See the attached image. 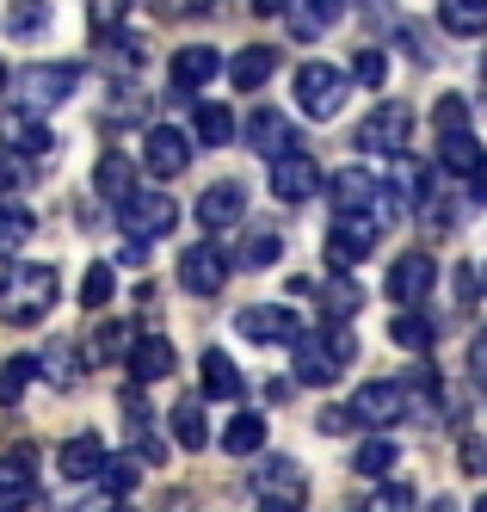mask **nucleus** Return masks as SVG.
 Here are the masks:
<instances>
[{"label":"nucleus","instance_id":"obj_1","mask_svg":"<svg viewBox=\"0 0 487 512\" xmlns=\"http://www.w3.org/2000/svg\"><path fill=\"white\" fill-rule=\"evenodd\" d=\"M352 358H358L352 327H340V321L309 327V334L296 340V383L327 389V383H340V377H346V364H352Z\"/></svg>","mask_w":487,"mask_h":512},{"label":"nucleus","instance_id":"obj_2","mask_svg":"<svg viewBox=\"0 0 487 512\" xmlns=\"http://www.w3.org/2000/svg\"><path fill=\"white\" fill-rule=\"evenodd\" d=\"M62 297V284H56V266H19L0 278V321L7 327H31V321H44Z\"/></svg>","mask_w":487,"mask_h":512},{"label":"nucleus","instance_id":"obj_3","mask_svg":"<svg viewBox=\"0 0 487 512\" xmlns=\"http://www.w3.org/2000/svg\"><path fill=\"white\" fill-rule=\"evenodd\" d=\"M432 124H438V161H444V173H475V167L487 161L481 142H475V130H469L463 93H444V99L432 105Z\"/></svg>","mask_w":487,"mask_h":512},{"label":"nucleus","instance_id":"obj_4","mask_svg":"<svg viewBox=\"0 0 487 512\" xmlns=\"http://www.w3.org/2000/svg\"><path fill=\"white\" fill-rule=\"evenodd\" d=\"M296 105H303L309 118H340V105H346V75L333 62H303L296 68Z\"/></svg>","mask_w":487,"mask_h":512},{"label":"nucleus","instance_id":"obj_5","mask_svg":"<svg viewBox=\"0 0 487 512\" xmlns=\"http://www.w3.org/2000/svg\"><path fill=\"white\" fill-rule=\"evenodd\" d=\"M118 223H124L130 241H155V235H167V229L179 223V204H173L167 192H130V198L118 204Z\"/></svg>","mask_w":487,"mask_h":512},{"label":"nucleus","instance_id":"obj_6","mask_svg":"<svg viewBox=\"0 0 487 512\" xmlns=\"http://www.w3.org/2000/svg\"><path fill=\"white\" fill-rule=\"evenodd\" d=\"M407 130H414V112H407L401 99H395V105H377V112L358 124V149L395 161V155H407Z\"/></svg>","mask_w":487,"mask_h":512},{"label":"nucleus","instance_id":"obj_7","mask_svg":"<svg viewBox=\"0 0 487 512\" xmlns=\"http://www.w3.org/2000/svg\"><path fill=\"white\" fill-rule=\"evenodd\" d=\"M370 247H377V216L370 210H340L327 229V260L333 266H358L370 260Z\"/></svg>","mask_w":487,"mask_h":512},{"label":"nucleus","instance_id":"obj_8","mask_svg":"<svg viewBox=\"0 0 487 512\" xmlns=\"http://www.w3.org/2000/svg\"><path fill=\"white\" fill-rule=\"evenodd\" d=\"M74 81H81V68L74 62H56V68H25V75L13 81V99L31 105V112H50V105H62L74 93Z\"/></svg>","mask_w":487,"mask_h":512},{"label":"nucleus","instance_id":"obj_9","mask_svg":"<svg viewBox=\"0 0 487 512\" xmlns=\"http://www.w3.org/2000/svg\"><path fill=\"white\" fill-rule=\"evenodd\" d=\"M235 327H241L253 346H296V340L309 334V327L296 321L290 309H278V303H247V309L235 315Z\"/></svg>","mask_w":487,"mask_h":512},{"label":"nucleus","instance_id":"obj_10","mask_svg":"<svg viewBox=\"0 0 487 512\" xmlns=\"http://www.w3.org/2000/svg\"><path fill=\"white\" fill-rule=\"evenodd\" d=\"M414 401H407V383H364V389H352V401H346V414H352V426H395Z\"/></svg>","mask_w":487,"mask_h":512},{"label":"nucleus","instance_id":"obj_11","mask_svg":"<svg viewBox=\"0 0 487 512\" xmlns=\"http://www.w3.org/2000/svg\"><path fill=\"white\" fill-rule=\"evenodd\" d=\"M179 284L192 290V297H216V290L229 284V253L210 247V241L185 247V253H179Z\"/></svg>","mask_w":487,"mask_h":512},{"label":"nucleus","instance_id":"obj_12","mask_svg":"<svg viewBox=\"0 0 487 512\" xmlns=\"http://www.w3.org/2000/svg\"><path fill=\"white\" fill-rule=\"evenodd\" d=\"M37 457L31 445H13V451H0V512H25L37 500Z\"/></svg>","mask_w":487,"mask_h":512},{"label":"nucleus","instance_id":"obj_13","mask_svg":"<svg viewBox=\"0 0 487 512\" xmlns=\"http://www.w3.org/2000/svg\"><path fill=\"white\" fill-rule=\"evenodd\" d=\"M315 192H321V167H315L303 149H290V155L272 161V198H284V204H309Z\"/></svg>","mask_w":487,"mask_h":512},{"label":"nucleus","instance_id":"obj_14","mask_svg":"<svg viewBox=\"0 0 487 512\" xmlns=\"http://www.w3.org/2000/svg\"><path fill=\"white\" fill-rule=\"evenodd\" d=\"M192 161V136L173 124H148V179H179Z\"/></svg>","mask_w":487,"mask_h":512},{"label":"nucleus","instance_id":"obj_15","mask_svg":"<svg viewBox=\"0 0 487 512\" xmlns=\"http://www.w3.org/2000/svg\"><path fill=\"white\" fill-rule=\"evenodd\" d=\"M432 278H438V266L426 260V253H401V260H395V272H389V303H401V309H420V303L432 297Z\"/></svg>","mask_w":487,"mask_h":512},{"label":"nucleus","instance_id":"obj_16","mask_svg":"<svg viewBox=\"0 0 487 512\" xmlns=\"http://www.w3.org/2000/svg\"><path fill=\"white\" fill-rule=\"evenodd\" d=\"M241 216H247V186L241 179H216V186L198 192V223L204 229H229V223H241Z\"/></svg>","mask_w":487,"mask_h":512},{"label":"nucleus","instance_id":"obj_17","mask_svg":"<svg viewBox=\"0 0 487 512\" xmlns=\"http://www.w3.org/2000/svg\"><path fill=\"white\" fill-rule=\"evenodd\" d=\"M0 142L19 155H50V124L31 112V105H13L7 118H0Z\"/></svg>","mask_w":487,"mask_h":512},{"label":"nucleus","instance_id":"obj_18","mask_svg":"<svg viewBox=\"0 0 487 512\" xmlns=\"http://www.w3.org/2000/svg\"><path fill=\"white\" fill-rule=\"evenodd\" d=\"M340 13H346V0H290V7H284L290 31H296L303 44L327 38V31H333V19H340Z\"/></svg>","mask_w":487,"mask_h":512},{"label":"nucleus","instance_id":"obj_19","mask_svg":"<svg viewBox=\"0 0 487 512\" xmlns=\"http://www.w3.org/2000/svg\"><path fill=\"white\" fill-rule=\"evenodd\" d=\"M56 469L68 475V482H93V475L105 469V445H99V432H74L68 445L56 451Z\"/></svg>","mask_w":487,"mask_h":512},{"label":"nucleus","instance_id":"obj_20","mask_svg":"<svg viewBox=\"0 0 487 512\" xmlns=\"http://www.w3.org/2000/svg\"><path fill=\"white\" fill-rule=\"evenodd\" d=\"M247 149H253V155H272V161L290 155V149H296L290 118H284V112H253V118H247Z\"/></svg>","mask_w":487,"mask_h":512},{"label":"nucleus","instance_id":"obj_21","mask_svg":"<svg viewBox=\"0 0 487 512\" xmlns=\"http://www.w3.org/2000/svg\"><path fill=\"white\" fill-rule=\"evenodd\" d=\"M216 68H222V56L210 44H185V50H173V87L179 93H198L204 81H216Z\"/></svg>","mask_w":487,"mask_h":512},{"label":"nucleus","instance_id":"obj_22","mask_svg":"<svg viewBox=\"0 0 487 512\" xmlns=\"http://www.w3.org/2000/svg\"><path fill=\"white\" fill-rule=\"evenodd\" d=\"M173 438L185 451H204L210 445V414H204V395H179L173 401Z\"/></svg>","mask_w":487,"mask_h":512},{"label":"nucleus","instance_id":"obj_23","mask_svg":"<svg viewBox=\"0 0 487 512\" xmlns=\"http://www.w3.org/2000/svg\"><path fill=\"white\" fill-rule=\"evenodd\" d=\"M93 192L111 198V204H124V198L136 192V161H130V155H99V167H93Z\"/></svg>","mask_w":487,"mask_h":512},{"label":"nucleus","instance_id":"obj_24","mask_svg":"<svg viewBox=\"0 0 487 512\" xmlns=\"http://www.w3.org/2000/svg\"><path fill=\"white\" fill-rule=\"evenodd\" d=\"M130 371H136V383H161V377H173V346H167L161 334L136 340V346H130Z\"/></svg>","mask_w":487,"mask_h":512},{"label":"nucleus","instance_id":"obj_25","mask_svg":"<svg viewBox=\"0 0 487 512\" xmlns=\"http://www.w3.org/2000/svg\"><path fill=\"white\" fill-rule=\"evenodd\" d=\"M272 68H278V50H272V44H247V50L229 62V81L247 93V87H266V81H272Z\"/></svg>","mask_w":487,"mask_h":512},{"label":"nucleus","instance_id":"obj_26","mask_svg":"<svg viewBox=\"0 0 487 512\" xmlns=\"http://www.w3.org/2000/svg\"><path fill=\"white\" fill-rule=\"evenodd\" d=\"M192 130H198V142H204V149H229L241 124H235V112H229V105L204 99V105H198V118H192Z\"/></svg>","mask_w":487,"mask_h":512},{"label":"nucleus","instance_id":"obj_27","mask_svg":"<svg viewBox=\"0 0 487 512\" xmlns=\"http://www.w3.org/2000/svg\"><path fill=\"white\" fill-rule=\"evenodd\" d=\"M222 451H229V457L266 451V414H235L229 426H222Z\"/></svg>","mask_w":487,"mask_h":512},{"label":"nucleus","instance_id":"obj_28","mask_svg":"<svg viewBox=\"0 0 487 512\" xmlns=\"http://www.w3.org/2000/svg\"><path fill=\"white\" fill-rule=\"evenodd\" d=\"M438 25L451 31V38H481V31H487V0H444Z\"/></svg>","mask_w":487,"mask_h":512},{"label":"nucleus","instance_id":"obj_29","mask_svg":"<svg viewBox=\"0 0 487 512\" xmlns=\"http://www.w3.org/2000/svg\"><path fill=\"white\" fill-rule=\"evenodd\" d=\"M389 340L407 346V352H432V346H438V327H432L420 309H401V315L389 321Z\"/></svg>","mask_w":487,"mask_h":512},{"label":"nucleus","instance_id":"obj_30","mask_svg":"<svg viewBox=\"0 0 487 512\" xmlns=\"http://www.w3.org/2000/svg\"><path fill=\"white\" fill-rule=\"evenodd\" d=\"M31 235H37V216L25 204H0V260H13Z\"/></svg>","mask_w":487,"mask_h":512},{"label":"nucleus","instance_id":"obj_31","mask_svg":"<svg viewBox=\"0 0 487 512\" xmlns=\"http://www.w3.org/2000/svg\"><path fill=\"white\" fill-rule=\"evenodd\" d=\"M259 494L266 500H303V469H296L290 457H272L266 475H259Z\"/></svg>","mask_w":487,"mask_h":512},{"label":"nucleus","instance_id":"obj_32","mask_svg":"<svg viewBox=\"0 0 487 512\" xmlns=\"http://www.w3.org/2000/svg\"><path fill=\"white\" fill-rule=\"evenodd\" d=\"M321 297V309H327V321H352L358 309H364V290L352 284V278H333V284H321L315 290Z\"/></svg>","mask_w":487,"mask_h":512},{"label":"nucleus","instance_id":"obj_33","mask_svg":"<svg viewBox=\"0 0 487 512\" xmlns=\"http://www.w3.org/2000/svg\"><path fill=\"white\" fill-rule=\"evenodd\" d=\"M204 395H216V401L241 395V371L229 364V352H204Z\"/></svg>","mask_w":487,"mask_h":512},{"label":"nucleus","instance_id":"obj_34","mask_svg":"<svg viewBox=\"0 0 487 512\" xmlns=\"http://www.w3.org/2000/svg\"><path fill=\"white\" fill-rule=\"evenodd\" d=\"M7 31H13V38H44V31H50V0H13V7H7Z\"/></svg>","mask_w":487,"mask_h":512},{"label":"nucleus","instance_id":"obj_35","mask_svg":"<svg viewBox=\"0 0 487 512\" xmlns=\"http://www.w3.org/2000/svg\"><path fill=\"white\" fill-rule=\"evenodd\" d=\"M37 364H44V377H50V383H62V389H74V383H81V352H74V346H62V340H56L44 358H37Z\"/></svg>","mask_w":487,"mask_h":512},{"label":"nucleus","instance_id":"obj_36","mask_svg":"<svg viewBox=\"0 0 487 512\" xmlns=\"http://www.w3.org/2000/svg\"><path fill=\"white\" fill-rule=\"evenodd\" d=\"M37 371H44L37 358H7V364H0V408H13V401L25 395V383H31Z\"/></svg>","mask_w":487,"mask_h":512},{"label":"nucleus","instance_id":"obj_37","mask_svg":"<svg viewBox=\"0 0 487 512\" xmlns=\"http://www.w3.org/2000/svg\"><path fill=\"white\" fill-rule=\"evenodd\" d=\"M420 216H426V229H451V223H457V198L444 192V179H432V186H426Z\"/></svg>","mask_w":487,"mask_h":512},{"label":"nucleus","instance_id":"obj_38","mask_svg":"<svg viewBox=\"0 0 487 512\" xmlns=\"http://www.w3.org/2000/svg\"><path fill=\"white\" fill-rule=\"evenodd\" d=\"M99 482H105V494H118V500H124V494L142 482V457H105Z\"/></svg>","mask_w":487,"mask_h":512},{"label":"nucleus","instance_id":"obj_39","mask_svg":"<svg viewBox=\"0 0 487 512\" xmlns=\"http://www.w3.org/2000/svg\"><path fill=\"white\" fill-rule=\"evenodd\" d=\"M31 186V155H19V149H7L0 142V198H13V192H25Z\"/></svg>","mask_w":487,"mask_h":512},{"label":"nucleus","instance_id":"obj_40","mask_svg":"<svg viewBox=\"0 0 487 512\" xmlns=\"http://www.w3.org/2000/svg\"><path fill=\"white\" fill-rule=\"evenodd\" d=\"M352 469H358V475H389V469H395V445H389V438H370V445H358Z\"/></svg>","mask_w":487,"mask_h":512},{"label":"nucleus","instance_id":"obj_41","mask_svg":"<svg viewBox=\"0 0 487 512\" xmlns=\"http://www.w3.org/2000/svg\"><path fill=\"white\" fill-rule=\"evenodd\" d=\"M136 340H130V321H99V334H93V358H118V352H130Z\"/></svg>","mask_w":487,"mask_h":512},{"label":"nucleus","instance_id":"obj_42","mask_svg":"<svg viewBox=\"0 0 487 512\" xmlns=\"http://www.w3.org/2000/svg\"><path fill=\"white\" fill-rule=\"evenodd\" d=\"M111 297H118V278H111V266H93L81 284V309H105Z\"/></svg>","mask_w":487,"mask_h":512},{"label":"nucleus","instance_id":"obj_43","mask_svg":"<svg viewBox=\"0 0 487 512\" xmlns=\"http://www.w3.org/2000/svg\"><path fill=\"white\" fill-rule=\"evenodd\" d=\"M364 512H414V488H407V482H383L377 494L364 500Z\"/></svg>","mask_w":487,"mask_h":512},{"label":"nucleus","instance_id":"obj_44","mask_svg":"<svg viewBox=\"0 0 487 512\" xmlns=\"http://www.w3.org/2000/svg\"><path fill=\"white\" fill-rule=\"evenodd\" d=\"M278 253H284V241L259 229V235H247V241H241V266H272Z\"/></svg>","mask_w":487,"mask_h":512},{"label":"nucleus","instance_id":"obj_45","mask_svg":"<svg viewBox=\"0 0 487 512\" xmlns=\"http://www.w3.org/2000/svg\"><path fill=\"white\" fill-rule=\"evenodd\" d=\"M352 75H358L364 87H383V75H389V62H383V50H358V62H352Z\"/></svg>","mask_w":487,"mask_h":512},{"label":"nucleus","instance_id":"obj_46","mask_svg":"<svg viewBox=\"0 0 487 512\" xmlns=\"http://www.w3.org/2000/svg\"><path fill=\"white\" fill-rule=\"evenodd\" d=\"M216 0H155V13L161 19H192V13H210Z\"/></svg>","mask_w":487,"mask_h":512},{"label":"nucleus","instance_id":"obj_47","mask_svg":"<svg viewBox=\"0 0 487 512\" xmlns=\"http://www.w3.org/2000/svg\"><path fill=\"white\" fill-rule=\"evenodd\" d=\"M469 371L487 383V327H481V334H475V346H469Z\"/></svg>","mask_w":487,"mask_h":512},{"label":"nucleus","instance_id":"obj_48","mask_svg":"<svg viewBox=\"0 0 487 512\" xmlns=\"http://www.w3.org/2000/svg\"><path fill=\"white\" fill-rule=\"evenodd\" d=\"M346 420H352V414H340V408H321V432H346Z\"/></svg>","mask_w":487,"mask_h":512},{"label":"nucleus","instance_id":"obj_49","mask_svg":"<svg viewBox=\"0 0 487 512\" xmlns=\"http://www.w3.org/2000/svg\"><path fill=\"white\" fill-rule=\"evenodd\" d=\"M259 512H303L296 500H259Z\"/></svg>","mask_w":487,"mask_h":512},{"label":"nucleus","instance_id":"obj_50","mask_svg":"<svg viewBox=\"0 0 487 512\" xmlns=\"http://www.w3.org/2000/svg\"><path fill=\"white\" fill-rule=\"evenodd\" d=\"M475 204H487V161L475 167Z\"/></svg>","mask_w":487,"mask_h":512},{"label":"nucleus","instance_id":"obj_51","mask_svg":"<svg viewBox=\"0 0 487 512\" xmlns=\"http://www.w3.org/2000/svg\"><path fill=\"white\" fill-rule=\"evenodd\" d=\"M290 0H253V13H284Z\"/></svg>","mask_w":487,"mask_h":512},{"label":"nucleus","instance_id":"obj_52","mask_svg":"<svg viewBox=\"0 0 487 512\" xmlns=\"http://www.w3.org/2000/svg\"><path fill=\"white\" fill-rule=\"evenodd\" d=\"M426 512H457V500H451V494H438V500H432Z\"/></svg>","mask_w":487,"mask_h":512},{"label":"nucleus","instance_id":"obj_53","mask_svg":"<svg viewBox=\"0 0 487 512\" xmlns=\"http://www.w3.org/2000/svg\"><path fill=\"white\" fill-rule=\"evenodd\" d=\"M475 512H487V494H481V500H475Z\"/></svg>","mask_w":487,"mask_h":512},{"label":"nucleus","instance_id":"obj_54","mask_svg":"<svg viewBox=\"0 0 487 512\" xmlns=\"http://www.w3.org/2000/svg\"><path fill=\"white\" fill-rule=\"evenodd\" d=\"M0 87H7V62H0Z\"/></svg>","mask_w":487,"mask_h":512},{"label":"nucleus","instance_id":"obj_55","mask_svg":"<svg viewBox=\"0 0 487 512\" xmlns=\"http://www.w3.org/2000/svg\"><path fill=\"white\" fill-rule=\"evenodd\" d=\"M105 512H130V506H105Z\"/></svg>","mask_w":487,"mask_h":512}]
</instances>
